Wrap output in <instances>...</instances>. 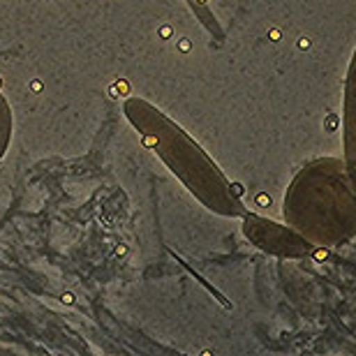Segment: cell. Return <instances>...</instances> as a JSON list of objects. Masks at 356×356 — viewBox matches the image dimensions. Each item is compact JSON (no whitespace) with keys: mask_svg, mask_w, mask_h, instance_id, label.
Segmentation results:
<instances>
[{"mask_svg":"<svg viewBox=\"0 0 356 356\" xmlns=\"http://www.w3.org/2000/svg\"><path fill=\"white\" fill-rule=\"evenodd\" d=\"M291 229L317 248H336L356 236V178L343 158L310 160L291 178L282 202Z\"/></svg>","mask_w":356,"mask_h":356,"instance_id":"6da1fadb","label":"cell"},{"mask_svg":"<svg viewBox=\"0 0 356 356\" xmlns=\"http://www.w3.org/2000/svg\"><path fill=\"white\" fill-rule=\"evenodd\" d=\"M125 111L144 134V144L162 155V160L195 192L199 202L227 218L245 216L248 209L241 202V190L227 181V176L213 165L209 155L188 134L178 130L172 120L139 99H132Z\"/></svg>","mask_w":356,"mask_h":356,"instance_id":"7a4b0ae2","label":"cell"},{"mask_svg":"<svg viewBox=\"0 0 356 356\" xmlns=\"http://www.w3.org/2000/svg\"><path fill=\"white\" fill-rule=\"evenodd\" d=\"M243 234L261 252L280 259H305L317 252V245L303 238L296 229H291L287 222L280 225L268 218L254 216V213L243 216Z\"/></svg>","mask_w":356,"mask_h":356,"instance_id":"3957f363","label":"cell"},{"mask_svg":"<svg viewBox=\"0 0 356 356\" xmlns=\"http://www.w3.org/2000/svg\"><path fill=\"white\" fill-rule=\"evenodd\" d=\"M343 160L356 178V49L350 58L343 102Z\"/></svg>","mask_w":356,"mask_h":356,"instance_id":"277c9868","label":"cell"},{"mask_svg":"<svg viewBox=\"0 0 356 356\" xmlns=\"http://www.w3.org/2000/svg\"><path fill=\"white\" fill-rule=\"evenodd\" d=\"M190 3H192V7H195V10L199 12V19H204V24L209 26V28H213V31H216V35H220V28H218V24H216V19H213V14L204 7L206 0H190Z\"/></svg>","mask_w":356,"mask_h":356,"instance_id":"5b68a950","label":"cell"},{"mask_svg":"<svg viewBox=\"0 0 356 356\" xmlns=\"http://www.w3.org/2000/svg\"><path fill=\"white\" fill-rule=\"evenodd\" d=\"M31 90H35V92H38V90H42L40 81H33V83H31Z\"/></svg>","mask_w":356,"mask_h":356,"instance_id":"8992f818","label":"cell"}]
</instances>
